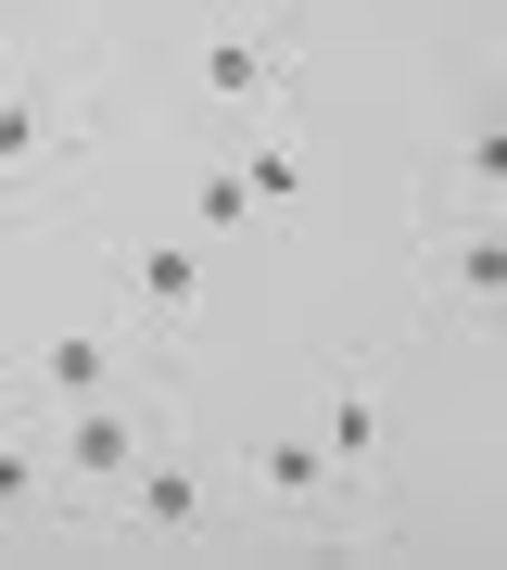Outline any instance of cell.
I'll return each mask as SVG.
<instances>
[{
	"label": "cell",
	"mask_w": 507,
	"mask_h": 570,
	"mask_svg": "<svg viewBox=\"0 0 507 570\" xmlns=\"http://www.w3.org/2000/svg\"><path fill=\"white\" fill-rule=\"evenodd\" d=\"M419 305H431V330H495V305H507L495 204H469V190H431L419 204Z\"/></svg>",
	"instance_id": "6da1fadb"
},
{
	"label": "cell",
	"mask_w": 507,
	"mask_h": 570,
	"mask_svg": "<svg viewBox=\"0 0 507 570\" xmlns=\"http://www.w3.org/2000/svg\"><path fill=\"white\" fill-rule=\"evenodd\" d=\"M77 153H89V89L39 77V63H0V204H39Z\"/></svg>",
	"instance_id": "7a4b0ae2"
},
{
	"label": "cell",
	"mask_w": 507,
	"mask_h": 570,
	"mask_svg": "<svg viewBox=\"0 0 507 570\" xmlns=\"http://www.w3.org/2000/svg\"><path fill=\"white\" fill-rule=\"evenodd\" d=\"M39 444H51V482H64V494L115 508V482H127L140 444H153V406H140V381H127V393H89V406H51V419H39Z\"/></svg>",
	"instance_id": "3957f363"
},
{
	"label": "cell",
	"mask_w": 507,
	"mask_h": 570,
	"mask_svg": "<svg viewBox=\"0 0 507 570\" xmlns=\"http://www.w3.org/2000/svg\"><path fill=\"white\" fill-rule=\"evenodd\" d=\"M191 89L216 102L228 127H254V115H292V39L266 13H216L191 39Z\"/></svg>",
	"instance_id": "277c9868"
},
{
	"label": "cell",
	"mask_w": 507,
	"mask_h": 570,
	"mask_svg": "<svg viewBox=\"0 0 507 570\" xmlns=\"http://www.w3.org/2000/svg\"><path fill=\"white\" fill-rule=\"evenodd\" d=\"M115 292H127V317H140V330L191 343L203 305H216V242H178V228H153V242H127V254H115Z\"/></svg>",
	"instance_id": "5b68a950"
},
{
	"label": "cell",
	"mask_w": 507,
	"mask_h": 570,
	"mask_svg": "<svg viewBox=\"0 0 507 570\" xmlns=\"http://www.w3.org/2000/svg\"><path fill=\"white\" fill-rule=\"evenodd\" d=\"M115 520L127 532H153V546H191L203 520H216V456H191V444H140V469L115 482Z\"/></svg>",
	"instance_id": "8992f818"
},
{
	"label": "cell",
	"mask_w": 507,
	"mask_h": 570,
	"mask_svg": "<svg viewBox=\"0 0 507 570\" xmlns=\"http://www.w3.org/2000/svg\"><path fill=\"white\" fill-rule=\"evenodd\" d=\"M127 381H140V343L101 330V317H64V330L26 343V393L39 406H89V393H127Z\"/></svg>",
	"instance_id": "52a82bcc"
},
{
	"label": "cell",
	"mask_w": 507,
	"mask_h": 570,
	"mask_svg": "<svg viewBox=\"0 0 507 570\" xmlns=\"http://www.w3.org/2000/svg\"><path fill=\"white\" fill-rule=\"evenodd\" d=\"M242 482L266 494V508H280V520H304V532H318V520H343L355 508V494L343 482H330V456H318V431H254V444H242Z\"/></svg>",
	"instance_id": "ba28073f"
},
{
	"label": "cell",
	"mask_w": 507,
	"mask_h": 570,
	"mask_svg": "<svg viewBox=\"0 0 507 570\" xmlns=\"http://www.w3.org/2000/svg\"><path fill=\"white\" fill-rule=\"evenodd\" d=\"M318 456H330V482L368 508V482H381V367H330V393H318Z\"/></svg>",
	"instance_id": "9c48e42d"
},
{
	"label": "cell",
	"mask_w": 507,
	"mask_h": 570,
	"mask_svg": "<svg viewBox=\"0 0 507 570\" xmlns=\"http://www.w3.org/2000/svg\"><path fill=\"white\" fill-rule=\"evenodd\" d=\"M228 165H242V190H254V216H266V228H280V216L304 204V178H318V165H304V140H292L280 115H254L242 140H228Z\"/></svg>",
	"instance_id": "30bf717a"
},
{
	"label": "cell",
	"mask_w": 507,
	"mask_h": 570,
	"mask_svg": "<svg viewBox=\"0 0 507 570\" xmlns=\"http://www.w3.org/2000/svg\"><path fill=\"white\" fill-rule=\"evenodd\" d=\"M254 190H242V165L228 153H203V178H191V242H254Z\"/></svg>",
	"instance_id": "8fae6325"
},
{
	"label": "cell",
	"mask_w": 507,
	"mask_h": 570,
	"mask_svg": "<svg viewBox=\"0 0 507 570\" xmlns=\"http://www.w3.org/2000/svg\"><path fill=\"white\" fill-rule=\"evenodd\" d=\"M51 494V444H39V419H0V520H26Z\"/></svg>",
	"instance_id": "7c38bea8"
},
{
	"label": "cell",
	"mask_w": 507,
	"mask_h": 570,
	"mask_svg": "<svg viewBox=\"0 0 507 570\" xmlns=\"http://www.w3.org/2000/svg\"><path fill=\"white\" fill-rule=\"evenodd\" d=\"M445 190H469V204H495V190H507V127H495V115H469V153H457Z\"/></svg>",
	"instance_id": "4fadbf2b"
},
{
	"label": "cell",
	"mask_w": 507,
	"mask_h": 570,
	"mask_svg": "<svg viewBox=\"0 0 507 570\" xmlns=\"http://www.w3.org/2000/svg\"><path fill=\"white\" fill-rule=\"evenodd\" d=\"M216 13H280V0H216Z\"/></svg>",
	"instance_id": "5bb4252c"
}]
</instances>
